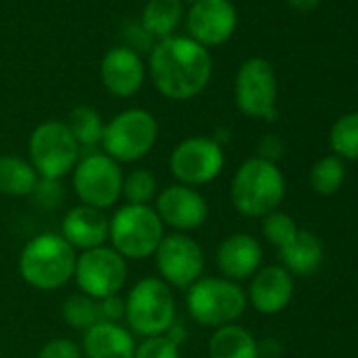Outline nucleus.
<instances>
[{"mask_svg": "<svg viewBox=\"0 0 358 358\" xmlns=\"http://www.w3.org/2000/svg\"><path fill=\"white\" fill-rule=\"evenodd\" d=\"M158 196V182L152 171L135 169L122 182V199L127 205H150Z\"/></svg>", "mask_w": 358, "mask_h": 358, "instance_id": "cd10ccee", "label": "nucleus"}, {"mask_svg": "<svg viewBox=\"0 0 358 358\" xmlns=\"http://www.w3.org/2000/svg\"><path fill=\"white\" fill-rule=\"evenodd\" d=\"M30 164L38 177L62 179L74 171L80 160V145L64 120L41 122L28 141Z\"/></svg>", "mask_w": 358, "mask_h": 358, "instance_id": "6e6552de", "label": "nucleus"}, {"mask_svg": "<svg viewBox=\"0 0 358 358\" xmlns=\"http://www.w3.org/2000/svg\"><path fill=\"white\" fill-rule=\"evenodd\" d=\"M108 238L124 259H148L164 238V224L152 205H122L110 217Z\"/></svg>", "mask_w": 358, "mask_h": 358, "instance_id": "20e7f679", "label": "nucleus"}, {"mask_svg": "<svg viewBox=\"0 0 358 358\" xmlns=\"http://www.w3.org/2000/svg\"><path fill=\"white\" fill-rule=\"evenodd\" d=\"M188 34L205 49L226 45L238 26V13L232 0H199L186 17Z\"/></svg>", "mask_w": 358, "mask_h": 358, "instance_id": "4468645a", "label": "nucleus"}, {"mask_svg": "<svg viewBox=\"0 0 358 358\" xmlns=\"http://www.w3.org/2000/svg\"><path fill=\"white\" fill-rule=\"evenodd\" d=\"M36 358H83V350L68 337H55L41 348Z\"/></svg>", "mask_w": 358, "mask_h": 358, "instance_id": "473e14b6", "label": "nucleus"}, {"mask_svg": "<svg viewBox=\"0 0 358 358\" xmlns=\"http://www.w3.org/2000/svg\"><path fill=\"white\" fill-rule=\"evenodd\" d=\"M38 182V173L30 164L13 154H0V194L11 199L30 196Z\"/></svg>", "mask_w": 358, "mask_h": 358, "instance_id": "b1692460", "label": "nucleus"}, {"mask_svg": "<svg viewBox=\"0 0 358 358\" xmlns=\"http://www.w3.org/2000/svg\"><path fill=\"white\" fill-rule=\"evenodd\" d=\"M287 3H289L295 11L310 13V11H314V9H318L320 0H287Z\"/></svg>", "mask_w": 358, "mask_h": 358, "instance_id": "f704fd0d", "label": "nucleus"}, {"mask_svg": "<svg viewBox=\"0 0 358 358\" xmlns=\"http://www.w3.org/2000/svg\"><path fill=\"white\" fill-rule=\"evenodd\" d=\"M62 316L64 320L72 327V329H78V331H87L91 329L93 324L99 322V306H97V299H91L87 295H72L64 301L62 306Z\"/></svg>", "mask_w": 358, "mask_h": 358, "instance_id": "c85d7f7f", "label": "nucleus"}, {"mask_svg": "<svg viewBox=\"0 0 358 358\" xmlns=\"http://www.w3.org/2000/svg\"><path fill=\"white\" fill-rule=\"evenodd\" d=\"M160 280L173 289H190L205 272V251L188 234H164L156 253Z\"/></svg>", "mask_w": 358, "mask_h": 358, "instance_id": "ddd939ff", "label": "nucleus"}, {"mask_svg": "<svg viewBox=\"0 0 358 358\" xmlns=\"http://www.w3.org/2000/svg\"><path fill=\"white\" fill-rule=\"evenodd\" d=\"M184 3H188V5H190V7H192V5H194V3H199V0H182V5H184Z\"/></svg>", "mask_w": 358, "mask_h": 358, "instance_id": "c9c22d12", "label": "nucleus"}, {"mask_svg": "<svg viewBox=\"0 0 358 358\" xmlns=\"http://www.w3.org/2000/svg\"><path fill=\"white\" fill-rule=\"evenodd\" d=\"M133 358H182L179 345L166 337V335H154V337H143L135 345Z\"/></svg>", "mask_w": 358, "mask_h": 358, "instance_id": "2f4dec72", "label": "nucleus"}, {"mask_svg": "<svg viewBox=\"0 0 358 358\" xmlns=\"http://www.w3.org/2000/svg\"><path fill=\"white\" fill-rule=\"evenodd\" d=\"M127 259L112 247H97L83 251L76 257L74 280L83 295L91 299H106L118 295L127 282Z\"/></svg>", "mask_w": 358, "mask_h": 358, "instance_id": "f8f14e48", "label": "nucleus"}, {"mask_svg": "<svg viewBox=\"0 0 358 358\" xmlns=\"http://www.w3.org/2000/svg\"><path fill=\"white\" fill-rule=\"evenodd\" d=\"M262 220H264V222H262L264 238H266L270 245H274L278 251L285 249V247L297 236V232H299L295 220H293L289 213H282V211H278V209L272 211V213H268V215L262 217Z\"/></svg>", "mask_w": 358, "mask_h": 358, "instance_id": "c756f323", "label": "nucleus"}, {"mask_svg": "<svg viewBox=\"0 0 358 358\" xmlns=\"http://www.w3.org/2000/svg\"><path fill=\"white\" fill-rule=\"evenodd\" d=\"M287 192L285 175L276 162L253 156L232 177L230 201L245 217H266L276 211Z\"/></svg>", "mask_w": 358, "mask_h": 358, "instance_id": "f03ea898", "label": "nucleus"}, {"mask_svg": "<svg viewBox=\"0 0 358 358\" xmlns=\"http://www.w3.org/2000/svg\"><path fill=\"white\" fill-rule=\"evenodd\" d=\"M345 182V164L339 156L329 154L316 160L310 169V186L316 194L331 196Z\"/></svg>", "mask_w": 358, "mask_h": 358, "instance_id": "a878e982", "label": "nucleus"}, {"mask_svg": "<svg viewBox=\"0 0 358 358\" xmlns=\"http://www.w3.org/2000/svg\"><path fill=\"white\" fill-rule=\"evenodd\" d=\"M135 337L120 322L99 320L83 335V356L87 358H133Z\"/></svg>", "mask_w": 358, "mask_h": 358, "instance_id": "aec40b11", "label": "nucleus"}, {"mask_svg": "<svg viewBox=\"0 0 358 358\" xmlns=\"http://www.w3.org/2000/svg\"><path fill=\"white\" fill-rule=\"evenodd\" d=\"M262 259L264 251L259 241L245 232H236L224 238L215 253V262L222 276L234 282L251 278L262 268Z\"/></svg>", "mask_w": 358, "mask_h": 358, "instance_id": "a211bd4d", "label": "nucleus"}, {"mask_svg": "<svg viewBox=\"0 0 358 358\" xmlns=\"http://www.w3.org/2000/svg\"><path fill=\"white\" fill-rule=\"evenodd\" d=\"M68 129L72 131L76 143L80 148H95L101 143L103 137V120L99 116V112L91 106H76L70 112L68 118Z\"/></svg>", "mask_w": 358, "mask_h": 358, "instance_id": "393cba45", "label": "nucleus"}, {"mask_svg": "<svg viewBox=\"0 0 358 358\" xmlns=\"http://www.w3.org/2000/svg\"><path fill=\"white\" fill-rule=\"evenodd\" d=\"M211 358H259L262 350L251 331L241 324H226L213 331L209 339Z\"/></svg>", "mask_w": 358, "mask_h": 358, "instance_id": "4be33fe9", "label": "nucleus"}, {"mask_svg": "<svg viewBox=\"0 0 358 358\" xmlns=\"http://www.w3.org/2000/svg\"><path fill=\"white\" fill-rule=\"evenodd\" d=\"M182 0H148L141 11V28L148 36L164 41L169 36H175V30L182 24Z\"/></svg>", "mask_w": 358, "mask_h": 358, "instance_id": "5701e85b", "label": "nucleus"}, {"mask_svg": "<svg viewBox=\"0 0 358 358\" xmlns=\"http://www.w3.org/2000/svg\"><path fill=\"white\" fill-rule=\"evenodd\" d=\"M154 211L158 213L160 222L177 232H192L199 230L209 217L207 199L190 186L173 184L158 192Z\"/></svg>", "mask_w": 358, "mask_h": 358, "instance_id": "2eb2a0df", "label": "nucleus"}, {"mask_svg": "<svg viewBox=\"0 0 358 358\" xmlns=\"http://www.w3.org/2000/svg\"><path fill=\"white\" fill-rule=\"evenodd\" d=\"M224 164L226 154L222 143L213 137L203 135L182 139L169 156V169L177 179V184L190 188L211 184L224 171Z\"/></svg>", "mask_w": 358, "mask_h": 358, "instance_id": "9b49d317", "label": "nucleus"}, {"mask_svg": "<svg viewBox=\"0 0 358 358\" xmlns=\"http://www.w3.org/2000/svg\"><path fill=\"white\" fill-rule=\"evenodd\" d=\"M110 232V220L101 209L89 207V205H76L72 207L64 222H62V236L74 247V249H97L103 247Z\"/></svg>", "mask_w": 358, "mask_h": 358, "instance_id": "6ab92c4d", "label": "nucleus"}, {"mask_svg": "<svg viewBox=\"0 0 358 358\" xmlns=\"http://www.w3.org/2000/svg\"><path fill=\"white\" fill-rule=\"evenodd\" d=\"M156 91L173 101H188L201 95L213 74L209 49L190 36H169L158 41L148 62Z\"/></svg>", "mask_w": 358, "mask_h": 358, "instance_id": "f257e3e1", "label": "nucleus"}, {"mask_svg": "<svg viewBox=\"0 0 358 358\" xmlns=\"http://www.w3.org/2000/svg\"><path fill=\"white\" fill-rule=\"evenodd\" d=\"M124 320L131 333L141 337L164 335L177 320V303L171 287L154 276L135 282L124 299Z\"/></svg>", "mask_w": 358, "mask_h": 358, "instance_id": "423d86ee", "label": "nucleus"}, {"mask_svg": "<svg viewBox=\"0 0 358 358\" xmlns=\"http://www.w3.org/2000/svg\"><path fill=\"white\" fill-rule=\"evenodd\" d=\"M158 139V122L143 108H129L116 114L103 127V154L120 162H137L145 158Z\"/></svg>", "mask_w": 358, "mask_h": 358, "instance_id": "0eeeda50", "label": "nucleus"}, {"mask_svg": "<svg viewBox=\"0 0 358 358\" xmlns=\"http://www.w3.org/2000/svg\"><path fill=\"white\" fill-rule=\"evenodd\" d=\"M32 203L36 209L43 211H55L59 209V205L64 203V188L59 179H47V177H38V182L30 194Z\"/></svg>", "mask_w": 358, "mask_h": 358, "instance_id": "7c9ffc66", "label": "nucleus"}, {"mask_svg": "<svg viewBox=\"0 0 358 358\" xmlns=\"http://www.w3.org/2000/svg\"><path fill=\"white\" fill-rule=\"evenodd\" d=\"M99 76L114 97H133L143 87L145 66L131 47H114L103 55Z\"/></svg>", "mask_w": 358, "mask_h": 358, "instance_id": "dca6fc26", "label": "nucleus"}, {"mask_svg": "<svg viewBox=\"0 0 358 358\" xmlns=\"http://www.w3.org/2000/svg\"><path fill=\"white\" fill-rule=\"evenodd\" d=\"M247 293L238 282L224 276H203L199 278L186 295V306L194 322L220 329L234 324L247 310Z\"/></svg>", "mask_w": 358, "mask_h": 358, "instance_id": "39448f33", "label": "nucleus"}, {"mask_svg": "<svg viewBox=\"0 0 358 358\" xmlns=\"http://www.w3.org/2000/svg\"><path fill=\"white\" fill-rule=\"evenodd\" d=\"M329 143L333 154L341 160H358V112H348L335 120Z\"/></svg>", "mask_w": 358, "mask_h": 358, "instance_id": "bb28decb", "label": "nucleus"}, {"mask_svg": "<svg viewBox=\"0 0 358 358\" xmlns=\"http://www.w3.org/2000/svg\"><path fill=\"white\" fill-rule=\"evenodd\" d=\"M280 253V262L282 268L291 274V276H310L314 274L324 257V249L322 243L318 241V236H314L308 230H299L297 236L278 251Z\"/></svg>", "mask_w": 358, "mask_h": 358, "instance_id": "412c9836", "label": "nucleus"}, {"mask_svg": "<svg viewBox=\"0 0 358 358\" xmlns=\"http://www.w3.org/2000/svg\"><path fill=\"white\" fill-rule=\"evenodd\" d=\"M124 175L120 164L103 152H91L72 171V186L83 205L112 209L122 196Z\"/></svg>", "mask_w": 358, "mask_h": 358, "instance_id": "1a4fd4ad", "label": "nucleus"}, {"mask_svg": "<svg viewBox=\"0 0 358 358\" xmlns=\"http://www.w3.org/2000/svg\"><path fill=\"white\" fill-rule=\"evenodd\" d=\"M97 306H99V320L103 322H120V318H124V299L120 295L97 299Z\"/></svg>", "mask_w": 358, "mask_h": 358, "instance_id": "72a5a7b5", "label": "nucleus"}, {"mask_svg": "<svg viewBox=\"0 0 358 358\" xmlns=\"http://www.w3.org/2000/svg\"><path fill=\"white\" fill-rule=\"evenodd\" d=\"M234 101L249 118L268 122L278 118V80L268 59L249 57L243 62L234 78Z\"/></svg>", "mask_w": 358, "mask_h": 358, "instance_id": "9d476101", "label": "nucleus"}, {"mask_svg": "<svg viewBox=\"0 0 358 358\" xmlns=\"http://www.w3.org/2000/svg\"><path fill=\"white\" fill-rule=\"evenodd\" d=\"M293 276L282 266H264L251 276L247 301L259 314H278L293 299Z\"/></svg>", "mask_w": 358, "mask_h": 358, "instance_id": "f3484780", "label": "nucleus"}, {"mask_svg": "<svg viewBox=\"0 0 358 358\" xmlns=\"http://www.w3.org/2000/svg\"><path fill=\"white\" fill-rule=\"evenodd\" d=\"M76 257V249L62 234L43 232L22 249L20 274L38 291H55L74 278Z\"/></svg>", "mask_w": 358, "mask_h": 358, "instance_id": "7ed1b4c3", "label": "nucleus"}]
</instances>
